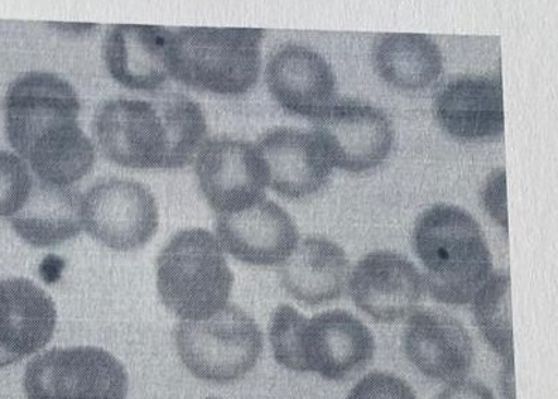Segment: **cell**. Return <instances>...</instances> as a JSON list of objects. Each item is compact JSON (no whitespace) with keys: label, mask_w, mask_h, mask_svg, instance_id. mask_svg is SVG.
<instances>
[{"label":"cell","mask_w":558,"mask_h":399,"mask_svg":"<svg viewBox=\"0 0 558 399\" xmlns=\"http://www.w3.org/2000/svg\"><path fill=\"white\" fill-rule=\"evenodd\" d=\"M263 37L259 28H180L172 32L170 75L202 93H248L262 70Z\"/></svg>","instance_id":"5b68a950"},{"label":"cell","mask_w":558,"mask_h":399,"mask_svg":"<svg viewBox=\"0 0 558 399\" xmlns=\"http://www.w3.org/2000/svg\"><path fill=\"white\" fill-rule=\"evenodd\" d=\"M435 117L460 141L498 137L505 129L502 83L497 76L485 75L450 80L436 95Z\"/></svg>","instance_id":"ac0fdd59"},{"label":"cell","mask_w":558,"mask_h":399,"mask_svg":"<svg viewBox=\"0 0 558 399\" xmlns=\"http://www.w3.org/2000/svg\"><path fill=\"white\" fill-rule=\"evenodd\" d=\"M234 277L223 250L205 229L177 233L157 258L162 304L184 321H204L228 305Z\"/></svg>","instance_id":"8992f818"},{"label":"cell","mask_w":558,"mask_h":399,"mask_svg":"<svg viewBox=\"0 0 558 399\" xmlns=\"http://www.w3.org/2000/svg\"><path fill=\"white\" fill-rule=\"evenodd\" d=\"M269 341L277 363L298 373H316L343 382L357 376L375 354L373 331L345 311L314 317L279 305L269 322Z\"/></svg>","instance_id":"277c9868"},{"label":"cell","mask_w":558,"mask_h":399,"mask_svg":"<svg viewBox=\"0 0 558 399\" xmlns=\"http://www.w3.org/2000/svg\"><path fill=\"white\" fill-rule=\"evenodd\" d=\"M403 350L418 372L440 382H460L473 367L469 330L456 316L437 307H423L409 317Z\"/></svg>","instance_id":"4fadbf2b"},{"label":"cell","mask_w":558,"mask_h":399,"mask_svg":"<svg viewBox=\"0 0 558 399\" xmlns=\"http://www.w3.org/2000/svg\"><path fill=\"white\" fill-rule=\"evenodd\" d=\"M216 234L226 252L252 266H278L300 243L291 215L267 200L238 214L218 215Z\"/></svg>","instance_id":"5bb4252c"},{"label":"cell","mask_w":558,"mask_h":399,"mask_svg":"<svg viewBox=\"0 0 558 399\" xmlns=\"http://www.w3.org/2000/svg\"><path fill=\"white\" fill-rule=\"evenodd\" d=\"M206 130L201 106L180 93L158 94L150 100H108L93 122L105 157L140 170L190 165L205 143Z\"/></svg>","instance_id":"7a4b0ae2"},{"label":"cell","mask_w":558,"mask_h":399,"mask_svg":"<svg viewBox=\"0 0 558 399\" xmlns=\"http://www.w3.org/2000/svg\"><path fill=\"white\" fill-rule=\"evenodd\" d=\"M82 218L86 232L117 252L146 246L160 222L151 192L140 182L122 178L96 182L84 195Z\"/></svg>","instance_id":"30bf717a"},{"label":"cell","mask_w":558,"mask_h":399,"mask_svg":"<svg viewBox=\"0 0 558 399\" xmlns=\"http://www.w3.org/2000/svg\"><path fill=\"white\" fill-rule=\"evenodd\" d=\"M33 178L22 158L0 150V218H13L26 204Z\"/></svg>","instance_id":"cb8c5ba5"},{"label":"cell","mask_w":558,"mask_h":399,"mask_svg":"<svg viewBox=\"0 0 558 399\" xmlns=\"http://www.w3.org/2000/svg\"><path fill=\"white\" fill-rule=\"evenodd\" d=\"M425 294L421 271L411 259L378 250L360 259L350 278L354 304L373 319L391 324L415 312Z\"/></svg>","instance_id":"7c38bea8"},{"label":"cell","mask_w":558,"mask_h":399,"mask_svg":"<svg viewBox=\"0 0 558 399\" xmlns=\"http://www.w3.org/2000/svg\"><path fill=\"white\" fill-rule=\"evenodd\" d=\"M315 120L314 134L331 167L364 172L383 165L393 144L387 114L357 99L333 100Z\"/></svg>","instance_id":"9c48e42d"},{"label":"cell","mask_w":558,"mask_h":399,"mask_svg":"<svg viewBox=\"0 0 558 399\" xmlns=\"http://www.w3.org/2000/svg\"><path fill=\"white\" fill-rule=\"evenodd\" d=\"M483 202L490 218L505 230L508 229L507 208V172L505 168H498L485 181Z\"/></svg>","instance_id":"484cf974"},{"label":"cell","mask_w":558,"mask_h":399,"mask_svg":"<svg viewBox=\"0 0 558 399\" xmlns=\"http://www.w3.org/2000/svg\"><path fill=\"white\" fill-rule=\"evenodd\" d=\"M437 399H495L488 387L471 379L451 383Z\"/></svg>","instance_id":"4316f807"},{"label":"cell","mask_w":558,"mask_h":399,"mask_svg":"<svg viewBox=\"0 0 558 399\" xmlns=\"http://www.w3.org/2000/svg\"><path fill=\"white\" fill-rule=\"evenodd\" d=\"M279 280L288 294L302 304H329L339 300L348 286L349 258L329 239L306 238L281 264Z\"/></svg>","instance_id":"ffe728a7"},{"label":"cell","mask_w":558,"mask_h":399,"mask_svg":"<svg viewBox=\"0 0 558 399\" xmlns=\"http://www.w3.org/2000/svg\"><path fill=\"white\" fill-rule=\"evenodd\" d=\"M172 32L157 26H113L106 35V69L129 89L157 90L170 76Z\"/></svg>","instance_id":"d6986e66"},{"label":"cell","mask_w":558,"mask_h":399,"mask_svg":"<svg viewBox=\"0 0 558 399\" xmlns=\"http://www.w3.org/2000/svg\"><path fill=\"white\" fill-rule=\"evenodd\" d=\"M195 171L202 194L219 215L238 214L266 200V170L252 143L209 138L196 154Z\"/></svg>","instance_id":"8fae6325"},{"label":"cell","mask_w":558,"mask_h":399,"mask_svg":"<svg viewBox=\"0 0 558 399\" xmlns=\"http://www.w3.org/2000/svg\"><path fill=\"white\" fill-rule=\"evenodd\" d=\"M24 391L28 399H126L124 365L104 349H51L27 364Z\"/></svg>","instance_id":"ba28073f"},{"label":"cell","mask_w":558,"mask_h":399,"mask_svg":"<svg viewBox=\"0 0 558 399\" xmlns=\"http://www.w3.org/2000/svg\"><path fill=\"white\" fill-rule=\"evenodd\" d=\"M266 80L279 106L298 117L316 119L335 100V72L310 47L278 48L268 61Z\"/></svg>","instance_id":"e0dca14e"},{"label":"cell","mask_w":558,"mask_h":399,"mask_svg":"<svg viewBox=\"0 0 558 399\" xmlns=\"http://www.w3.org/2000/svg\"><path fill=\"white\" fill-rule=\"evenodd\" d=\"M3 109L8 141L38 181L72 185L93 170L95 148L78 123V95L65 80L27 72L9 86Z\"/></svg>","instance_id":"6da1fadb"},{"label":"cell","mask_w":558,"mask_h":399,"mask_svg":"<svg viewBox=\"0 0 558 399\" xmlns=\"http://www.w3.org/2000/svg\"><path fill=\"white\" fill-rule=\"evenodd\" d=\"M413 249L433 300L465 305L493 274V254L477 220L459 206L440 204L418 216Z\"/></svg>","instance_id":"3957f363"},{"label":"cell","mask_w":558,"mask_h":399,"mask_svg":"<svg viewBox=\"0 0 558 399\" xmlns=\"http://www.w3.org/2000/svg\"><path fill=\"white\" fill-rule=\"evenodd\" d=\"M178 354L195 377L229 384L247 376L263 353V331L242 307L228 304L204 321L175 328Z\"/></svg>","instance_id":"52a82bcc"},{"label":"cell","mask_w":558,"mask_h":399,"mask_svg":"<svg viewBox=\"0 0 558 399\" xmlns=\"http://www.w3.org/2000/svg\"><path fill=\"white\" fill-rule=\"evenodd\" d=\"M474 316L481 334L505 360L513 362L511 277L507 271L490 274L474 297Z\"/></svg>","instance_id":"603a6c76"},{"label":"cell","mask_w":558,"mask_h":399,"mask_svg":"<svg viewBox=\"0 0 558 399\" xmlns=\"http://www.w3.org/2000/svg\"><path fill=\"white\" fill-rule=\"evenodd\" d=\"M84 196L72 185L33 182L31 195L12 218V226L24 242L51 247L76 238L84 228Z\"/></svg>","instance_id":"44dd1931"},{"label":"cell","mask_w":558,"mask_h":399,"mask_svg":"<svg viewBox=\"0 0 558 399\" xmlns=\"http://www.w3.org/2000/svg\"><path fill=\"white\" fill-rule=\"evenodd\" d=\"M267 184L290 200L314 195L329 181L330 161L314 134L291 128L268 130L256 144Z\"/></svg>","instance_id":"9a60e30c"},{"label":"cell","mask_w":558,"mask_h":399,"mask_svg":"<svg viewBox=\"0 0 558 399\" xmlns=\"http://www.w3.org/2000/svg\"><path fill=\"white\" fill-rule=\"evenodd\" d=\"M54 301L26 278L0 281V368L46 348L54 335Z\"/></svg>","instance_id":"2e32d148"},{"label":"cell","mask_w":558,"mask_h":399,"mask_svg":"<svg viewBox=\"0 0 558 399\" xmlns=\"http://www.w3.org/2000/svg\"><path fill=\"white\" fill-rule=\"evenodd\" d=\"M206 399H221V398H206Z\"/></svg>","instance_id":"83f0119b"},{"label":"cell","mask_w":558,"mask_h":399,"mask_svg":"<svg viewBox=\"0 0 558 399\" xmlns=\"http://www.w3.org/2000/svg\"><path fill=\"white\" fill-rule=\"evenodd\" d=\"M373 55L379 76L399 89L426 88L442 72L440 47L429 36L385 33L375 38Z\"/></svg>","instance_id":"7402d4cb"},{"label":"cell","mask_w":558,"mask_h":399,"mask_svg":"<svg viewBox=\"0 0 558 399\" xmlns=\"http://www.w3.org/2000/svg\"><path fill=\"white\" fill-rule=\"evenodd\" d=\"M348 399H416L415 392L402 378L375 372L361 378Z\"/></svg>","instance_id":"d4e9b609"}]
</instances>
